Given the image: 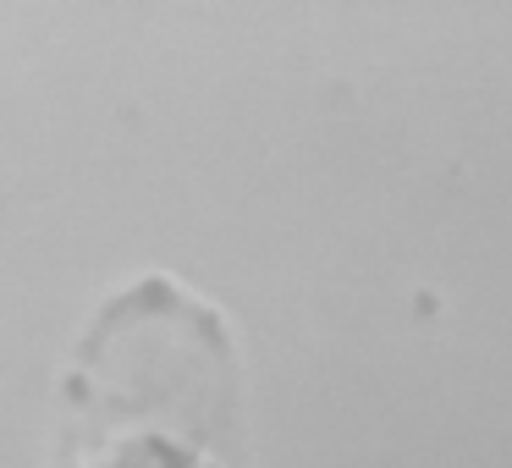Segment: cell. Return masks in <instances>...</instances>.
Masks as SVG:
<instances>
[{"label": "cell", "instance_id": "1", "mask_svg": "<svg viewBox=\"0 0 512 468\" xmlns=\"http://www.w3.org/2000/svg\"><path fill=\"white\" fill-rule=\"evenodd\" d=\"M78 430L67 441V468H221L210 441L215 413H204L188 435H177L199 408H171L160 424L155 397H133L127 391V369L105 325L94 331V347L83 358L78 375Z\"/></svg>", "mask_w": 512, "mask_h": 468}]
</instances>
